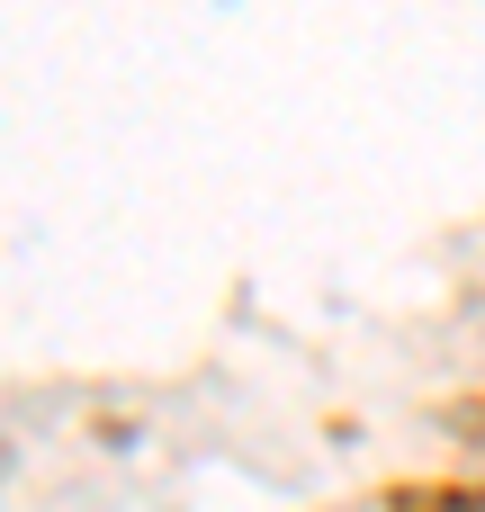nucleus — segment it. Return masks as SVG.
<instances>
[{"label":"nucleus","mask_w":485,"mask_h":512,"mask_svg":"<svg viewBox=\"0 0 485 512\" xmlns=\"http://www.w3.org/2000/svg\"><path fill=\"white\" fill-rule=\"evenodd\" d=\"M441 423H450V432H459V441L485 459V396H459V405H441Z\"/></svg>","instance_id":"obj_2"},{"label":"nucleus","mask_w":485,"mask_h":512,"mask_svg":"<svg viewBox=\"0 0 485 512\" xmlns=\"http://www.w3.org/2000/svg\"><path fill=\"white\" fill-rule=\"evenodd\" d=\"M378 512H485V477H405L378 495Z\"/></svg>","instance_id":"obj_1"}]
</instances>
